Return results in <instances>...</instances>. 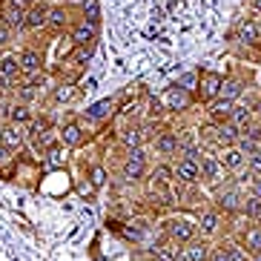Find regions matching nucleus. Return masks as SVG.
Masks as SVG:
<instances>
[{
    "mask_svg": "<svg viewBox=\"0 0 261 261\" xmlns=\"http://www.w3.org/2000/svg\"><path fill=\"white\" fill-rule=\"evenodd\" d=\"M35 121V112H32V107H26V103H12L9 107V123H17V126H29V123Z\"/></svg>",
    "mask_w": 261,
    "mask_h": 261,
    "instance_id": "nucleus-30",
    "label": "nucleus"
},
{
    "mask_svg": "<svg viewBox=\"0 0 261 261\" xmlns=\"http://www.w3.org/2000/svg\"><path fill=\"white\" fill-rule=\"evenodd\" d=\"M250 3H253V9H255V12L261 15V0H250Z\"/></svg>",
    "mask_w": 261,
    "mask_h": 261,
    "instance_id": "nucleus-49",
    "label": "nucleus"
},
{
    "mask_svg": "<svg viewBox=\"0 0 261 261\" xmlns=\"http://www.w3.org/2000/svg\"><path fill=\"white\" fill-rule=\"evenodd\" d=\"M224 227V215L218 210H201L198 213V221H195V232H198L204 241L207 238H215Z\"/></svg>",
    "mask_w": 261,
    "mask_h": 261,
    "instance_id": "nucleus-9",
    "label": "nucleus"
},
{
    "mask_svg": "<svg viewBox=\"0 0 261 261\" xmlns=\"http://www.w3.org/2000/svg\"><path fill=\"white\" fill-rule=\"evenodd\" d=\"M20 77V55L6 49V52H0V81L6 84V89H15V81Z\"/></svg>",
    "mask_w": 261,
    "mask_h": 261,
    "instance_id": "nucleus-11",
    "label": "nucleus"
},
{
    "mask_svg": "<svg viewBox=\"0 0 261 261\" xmlns=\"http://www.w3.org/2000/svg\"><path fill=\"white\" fill-rule=\"evenodd\" d=\"M149 261H155V258H149Z\"/></svg>",
    "mask_w": 261,
    "mask_h": 261,
    "instance_id": "nucleus-51",
    "label": "nucleus"
},
{
    "mask_svg": "<svg viewBox=\"0 0 261 261\" xmlns=\"http://www.w3.org/2000/svg\"><path fill=\"white\" fill-rule=\"evenodd\" d=\"M55 144H58V126H52L49 118H35L26 126V149H32L35 155H43Z\"/></svg>",
    "mask_w": 261,
    "mask_h": 261,
    "instance_id": "nucleus-1",
    "label": "nucleus"
},
{
    "mask_svg": "<svg viewBox=\"0 0 261 261\" xmlns=\"http://www.w3.org/2000/svg\"><path fill=\"white\" fill-rule=\"evenodd\" d=\"M84 138H86V129H84L81 121H66L61 129H58V141H61L63 146H69V149L72 146H81Z\"/></svg>",
    "mask_w": 261,
    "mask_h": 261,
    "instance_id": "nucleus-17",
    "label": "nucleus"
},
{
    "mask_svg": "<svg viewBox=\"0 0 261 261\" xmlns=\"http://www.w3.org/2000/svg\"><path fill=\"white\" fill-rule=\"evenodd\" d=\"M81 20H89V23L100 26V3L98 0H92V3H86V6L81 9Z\"/></svg>",
    "mask_w": 261,
    "mask_h": 261,
    "instance_id": "nucleus-39",
    "label": "nucleus"
},
{
    "mask_svg": "<svg viewBox=\"0 0 261 261\" xmlns=\"http://www.w3.org/2000/svg\"><path fill=\"white\" fill-rule=\"evenodd\" d=\"M0 17H3L0 23H6L9 29H26V9L15 6V0L0 9Z\"/></svg>",
    "mask_w": 261,
    "mask_h": 261,
    "instance_id": "nucleus-24",
    "label": "nucleus"
},
{
    "mask_svg": "<svg viewBox=\"0 0 261 261\" xmlns=\"http://www.w3.org/2000/svg\"><path fill=\"white\" fill-rule=\"evenodd\" d=\"M0 144L12 149V152H23L26 149V126H17V123H0Z\"/></svg>",
    "mask_w": 261,
    "mask_h": 261,
    "instance_id": "nucleus-10",
    "label": "nucleus"
},
{
    "mask_svg": "<svg viewBox=\"0 0 261 261\" xmlns=\"http://www.w3.org/2000/svg\"><path fill=\"white\" fill-rule=\"evenodd\" d=\"M49 6H66V0H49Z\"/></svg>",
    "mask_w": 261,
    "mask_h": 261,
    "instance_id": "nucleus-48",
    "label": "nucleus"
},
{
    "mask_svg": "<svg viewBox=\"0 0 261 261\" xmlns=\"http://www.w3.org/2000/svg\"><path fill=\"white\" fill-rule=\"evenodd\" d=\"M172 175H175L178 184H198L201 181V161L175 158V164H172Z\"/></svg>",
    "mask_w": 261,
    "mask_h": 261,
    "instance_id": "nucleus-12",
    "label": "nucleus"
},
{
    "mask_svg": "<svg viewBox=\"0 0 261 261\" xmlns=\"http://www.w3.org/2000/svg\"><path fill=\"white\" fill-rule=\"evenodd\" d=\"M230 123L236 126L238 132H247L255 123V112L247 107V103H244V107H238V103H236V109H232V115H230Z\"/></svg>",
    "mask_w": 261,
    "mask_h": 261,
    "instance_id": "nucleus-28",
    "label": "nucleus"
},
{
    "mask_svg": "<svg viewBox=\"0 0 261 261\" xmlns=\"http://www.w3.org/2000/svg\"><path fill=\"white\" fill-rule=\"evenodd\" d=\"M146 129L141 126V123H129V126H123L121 132H118V144L123 146V149H138V146L146 144Z\"/></svg>",
    "mask_w": 261,
    "mask_h": 261,
    "instance_id": "nucleus-16",
    "label": "nucleus"
},
{
    "mask_svg": "<svg viewBox=\"0 0 261 261\" xmlns=\"http://www.w3.org/2000/svg\"><path fill=\"white\" fill-rule=\"evenodd\" d=\"M12 40H15V29H9L6 23H0V52H6L12 46Z\"/></svg>",
    "mask_w": 261,
    "mask_h": 261,
    "instance_id": "nucleus-41",
    "label": "nucleus"
},
{
    "mask_svg": "<svg viewBox=\"0 0 261 261\" xmlns=\"http://www.w3.org/2000/svg\"><path fill=\"white\" fill-rule=\"evenodd\" d=\"M247 195H255V198H261V175H255L253 181H250V187H247Z\"/></svg>",
    "mask_w": 261,
    "mask_h": 261,
    "instance_id": "nucleus-45",
    "label": "nucleus"
},
{
    "mask_svg": "<svg viewBox=\"0 0 261 261\" xmlns=\"http://www.w3.org/2000/svg\"><path fill=\"white\" fill-rule=\"evenodd\" d=\"M250 109H253V112H255V118H261V95H258V98L253 100V103H250Z\"/></svg>",
    "mask_w": 261,
    "mask_h": 261,
    "instance_id": "nucleus-47",
    "label": "nucleus"
},
{
    "mask_svg": "<svg viewBox=\"0 0 261 261\" xmlns=\"http://www.w3.org/2000/svg\"><path fill=\"white\" fill-rule=\"evenodd\" d=\"M236 241L244 247L250 255H253V253H261V224H258V221H255V224H247L244 230L236 236Z\"/></svg>",
    "mask_w": 261,
    "mask_h": 261,
    "instance_id": "nucleus-18",
    "label": "nucleus"
},
{
    "mask_svg": "<svg viewBox=\"0 0 261 261\" xmlns=\"http://www.w3.org/2000/svg\"><path fill=\"white\" fill-rule=\"evenodd\" d=\"M236 38L241 40V43H247V46H258L261 43V26L255 23V20H241L236 29Z\"/></svg>",
    "mask_w": 261,
    "mask_h": 261,
    "instance_id": "nucleus-25",
    "label": "nucleus"
},
{
    "mask_svg": "<svg viewBox=\"0 0 261 261\" xmlns=\"http://www.w3.org/2000/svg\"><path fill=\"white\" fill-rule=\"evenodd\" d=\"M244 92H247V84L241 81V77H224L218 98H227V100H232V103H238V98H241Z\"/></svg>",
    "mask_w": 261,
    "mask_h": 261,
    "instance_id": "nucleus-29",
    "label": "nucleus"
},
{
    "mask_svg": "<svg viewBox=\"0 0 261 261\" xmlns=\"http://www.w3.org/2000/svg\"><path fill=\"white\" fill-rule=\"evenodd\" d=\"M98 23H89V20H75L69 29V40L75 43V46H89V43H95L98 40Z\"/></svg>",
    "mask_w": 261,
    "mask_h": 261,
    "instance_id": "nucleus-13",
    "label": "nucleus"
},
{
    "mask_svg": "<svg viewBox=\"0 0 261 261\" xmlns=\"http://www.w3.org/2000/svg\"><path fill=\"white\" fill-rule=\"evenodd\" d=\"M232 109H236V103H232V100H227V98L210 100V103H207L210 123H227V121H230V115H232Z\"/></svg>",
    "mask_w": 261,
    "mask_h": 261,
    "instance_id": "nucleus-21",
    "label": "nucleus"
},
{
    "mask_svg": "<svg viewBox=\"0 0 261 261\" xmlns=\"http://www.w3.org/2000/svg\"><path fill=\"white\" fill-rule=\"evenodd\" d=\"M123 238H129L135 244H149V232H152V224L146 221V218H132L121 227Z\"/></svg>",
    "mask_w": 261,
    "mask_h": 261,
    "instance_id": "nucleus-15",
    "label": "nucleus"
},
{
    "mask_svg": "<svg viewBox=\"0 0 261 261\" xmlns=\"http://www.w3.org/2000/svg\"><path fill=\"white\" fill-rule=\"evenodd\" d=\"M247 169H250L253 175H261V149H258V152H253L250 158H247Z\"/></svg>",
    "mask_w": 261,
    "mask_h": 261,
    "instance_id": "nucleus-43",
    "label": "nucleus"
},
{
    "mask_svg": "<svg viewBox=\"0 0 261 261\" xmlns=\"http://www.w3.org/2000/svg\"><path fill=\"white\" fill-rule=\"evenodd\" d=\"M146 172H149V164H146V149L144 146H138V149H126V158H123V167H121V178H126V181H141V178H146Z\"/></svg>",
    "mask_w": 261,
    "mask_h": 261,
    "instance_id": "nucleus-4",
    "label": "nucleus"
},
{
    "mask_svg": "<svg viewBox=\"0 0 261 261\" xmlns=\"http://www.w3.org/2000/svg\"><path fill=\"white\" fill-rule=\"evenodd\" d=\"M161 232L172 241V244H190L192 238H198V232H195V221H190V218H184V215H172V218H167V221L161 224Z\"/></svg>",
    "mask_w": 261,
    "mask_h": 261,
    "instance_id": "nucleus-3",
    "label": "nucleus"
},
{
    "mask_svg": "<svg viewBox=\"0 0 261 261\" xmlns=\"http://www.w3.org/2000/svg\"><path fill=\"white\" fill-rule=\"evenodd\" d=\"M250 261H261V253H253V255H250Z\"/></svg>",
    "mask_w": 261,
    "mask_h": 261,
    "instance_id": "nucleus-50",
    "label": "nucleus"
},
{
    "mask_svg": "<svg viewBox=\"0 0 261 261\" xmlns=\"http://www.w3.org/2000/svg\"><path fill=\"white\" fill-rule=\"evenodd\" d=\"M207 261H232L230 258V250H227V244H215V247H210V258Z\"/></svg>",
    "mask_w": 261,
    "mask_h": 261,
    "instance_id": "nucleus-40",
    "label": "nucleus"
},
{
    "mask_svg": "<svg viewBox=\"0 0 261 261\" xmlns=\"http://www.w3.org/2000/svg\"><path fill=\"white\" fill-rule=\"evenodd\" d=\"M66 149H69V146H63L61 141H58L55 146H49L46 152L40 155V161L46 164V167H52V169H63L66 164H69V152H66Z\"/></svg>",
    "mask_w": 261,
    "mask_h": 261,
    "instance_id": "nucleus-23",
    "label": "nucleus"
},
{
    "mask_svg": "<svg viewBox=\"0 0 261 261\" xmlns=\"http://www.w3.org/2000/svg\"><path fill=\"white\" fill-rule=\"evenodd\" d=\"M46 81H49L46 69H38V72H23V75H20V84H23V86H38V89H43V86H46Z\"/></svg>",
    "mask_w": 261,
    "mask_h": 261,
    "instance_id": "nucleus-36",
    "label": "nucleus"
},
{
    "mask_svg": "<svg viewBox=\"0 0 261 261\" xmlns=\"http://www.w3.org/2000/svg\"><path fill=\"white\" fill-rule=\"evenodd\" d=\"M198 77H201V72H198V69H190V72H184V75H178L175 84L181 86V89H187V92L195 95V89H198Z\"/></svg>",
    "mask_w": 261,
    "mask_h": 261,
    "instance_id": "nucleus-37",
    "label": "nucleus"
},
{
    "mask_svg": "<svg viewBox=\"0 0 261 261\" xmlns=\"http://www.w3.org/2000/svg\"><path fill=\"white\" fill-rule=\"evenodd\" d=\"M49 26V3H35L26 12V29L29 32H40Z\"/></svg>",
    "mask_w": 261,
    "mask_h": 261,
    "instance_id": "nucleus-22",
    "label": "nucleus"
},
{
    "mask_svg": "<svg viewBox=\"0 0 261 261\" xmlns=\"http://www.w3.org/2000/svg\"><path fill=\"white\" fill-rule=\"evenodd\" d=\"M221 84H224V75H218V72L213 69H204L198 77V89H195V100H201V103H210V100L218 98V92H221Z\"/></svg>",
    "mask_w": 261,
    "mask_h": 261,
    "instance_id": "nucleus-8",
    "label": "nucleus"
},
{
    "mask_svg": "<svg viewBox=\"0 0 261 261\" xmlns=\"http://www.w3.org/2000/svg\"><path fill=\"white\" fill-rule=\"evenodd\" d=\"M161 103H164L167 112H178V115H181V112H190V109L195 107V95L181 89L178 84H172V86H167V92L161 95Z\"/></svg>",
    "mask_w": 261,
    "mask_h": 261,
    "instance_id": "nucleus-5",
    "label": "nucleus"
},
{
    "mask_svg": "<svg viewBox=\"0 0 261 261\" xmlns=\"http://www.w3.org/2000/svg\"><path fill=\"white\" fill-rule=\"evenodd\" d=\"M236 146L247 155V158H250L253 152H258V149H261V141H255V138H250L247 132H241V135H238V141H236Z\"/></svg>",
    "mask_w": 261,
    "mask_h": 261,
    "instance_id": "nucleus-38",
    "label": "nucleus"
},
{
    "mask_svg": "<svg viewBox=\"0 0 261 261\" xmlns=\"http://www.w3.org/2000/svg\"><path fill=\"white\" fill-rule=\"evenodd\" d=\"M146 175H149V184H172V181H175V175H172V164H155Z\"/></svg>",
    "mask_w": 261,
    "mask_h": 261,
    "instance_id": "nucleus-31",
    "label": "nucleus"
},
{
    "mask_svg": "<svg viewBox=\"0 0 261 261\" xmlns=\"http://www.w3.org/2000/svg\"><path fill=\"white\" fill-rule=\"evenodd\" d=\"M38 69H43V55H40V49H35V46L20 49V75L23 72H38Z\"/></svg>",
    "mask_w": 261,
    "mask_h": 261,
    "instance_id": "nucleus-27",
    "label": "nucleus"
},
{
    "mask_svg": "<svg viewBox=\"0 0 261 261\" xmlns=\"http://www.w3.org/2000/svg\"><path fill=\"white\" fill-rule=\"evenodd\" d=\"M86 3H92V0H66V6H69V9H77V12H81Z\"/></svg>",
    "mask_w": 261,
    "mask_h": 261,
    "instance_id": "nucleus-46",
    "label": "nucleus"
},
{
    "mask_svg": "<svg viewBox=\"0 0 261 261\" xmlns=\"http://www.w3.org/2000/svg\"><path fill=\"white\" fill-rule=\"evenodd\" d=\"M238 135H241V132H238V129H236V126H232L230 121H227V123H215V135H213V144L218 146V149H221V146H236Z\"/></svg>",
    "mask_w": 261,
    "mask_h": 261,
    "instance_id": "nucleus-26",
    "label": "nucleus"
},
{
    "mask_svg": "<svg viewBox=\"0 0 261 261\" xmlns=\"http://www.w3.org/2000/svg\"><path fill=\"white\" fill-rule=\"evenodd\" d=\"M86 178L95 184V190H100V187H107L109 175H107V169H103V164H89L86 167Z\"/></svg>",
    "mask_w": 261,
    "mask_h": 261,
    "instance_id": "nucleus-35",
    "label": "nucleus"
},
{
    "mask_svg": "<svg viewBox=\"0 0 261 261\" xmlns=\"http://www.w3.org/2000/svg\"><path fill=\"white\" fill-rule=\"evenodd\" d=\"M75 95H77L75 81H61L58 86H52V100H55V103H69Z\"/></svg>",
    "mask_w": 261,
    "mask_h": 261,
    "instance_id": "nucleus-32",
    "label": "nucleus"
},
{
    "mask_svg": "<svg viewBox=\"0 0 261 261\" xmlns=\"http://www.w3.org/2000/svg\"><path fill=\"white\" fill-rule=\"evenodd\" d=\"M15 164V155H12V149H6V146L0 144V169L3 167H12Z\"/></svg>",
    "mask_w": 261,
    "mask_h": 261,
    "instance_id": "nucleus-44",
    "label": "nucleus"
},
{
    "mask_svg": "<svg viewBox=\"0 0 261 261\" xmlns=\"http://www.w3.org/2000/svg\"><path fill=\"white\" fill-rule=\"evenodd\" d=\"M118 100L115 98H103L98 100V103H92V107H86L84 112H81V123H92V126H98V123H107L109 118L118 112Z\"/></svg>",
    "mask_w": 261,
    "mask_h": 261,
    "instance_id": "nucleus-7",
    "label": "nucleus"
},
{
    "mask_svg": "<svg viewBox=\"0 0 261 261\" xmlns=\"http://www.w3.org/2000/svg\"><path fill=\"white\" fill-rule=\"evenodd\" d=\"M75 190H77V195H84V198H92L95 192H98V190H95V184L89 181V178H81V181L75 184Z\"/></svg>",
    "mask_w": 261,
    "mask_h": 261,
    "instance_id": "nucleus-42",
    "label": "nucleus"
},
{
    "mask_svg": "<svg viewBox=\"0 0 261 261\" xmlns=\"http://www.w3.org/2000/svg\"><path fill=\"white\" fill-rule=\"evenodd\" d=\"M215 158L224 164V167L230 169V175L232 172H238L241 167H247V155L238 149V146H221L218 152H215Z\"/></svg>",
    "mask_w": 261,
    "mask_h": 261,
    "instance_id": "nucleus-19",
    "label": "nucleus"
},
{
    "mask_svg": "<svg viewBox=\"0 0 261 261\" xmlns=\"http://www.w3.org/2000/svg\"><path fill=\"white\" fill-rule=\"evenodd\" d=\"M72 9L69 6H49V26L52 32H69L72 29Z\"/></svg>",
    "mask_w": 261,
    "mask_h": 261,
    "instance_id": "nucleus-20",
    "label": "nucleus"
},
{
    "mask_svg": "<svg viewBox=\"0 0 261 261\" xmlns=\"http://www.w3.org/2000/svg\"><path fill=\"white\" fill-rule=\"evenodd\" d=\"M40 95H43V89H38V86H23V84L15 86V100L17 103H26V107L40 100Z\"/></svg>",
    "mask_w": 261,
    "mask_h": 261,
    "instance_id": "nucleus-34",
    "label": "nucleus"
},
{
    "mask_svg": "<svg viewBox=\"0 0 261 261\" xmlns=\"http://www.w3.org/2000/svg\"><path fill=\"white\" fill-rule=\"evenodd\" d=\"M201 181H207L215 190V187H221V184L230 181V169L224 167L215 155H204V158H201Z\"/></svg>",
    "mask_w": 261,
    "mask_h": 261,
    "instance_id": "nucleus-6",
    "label": "nucleus"
},
{
    "mask_svg": "<svg viewBox=\"0 0 261 261\" xmlns=\"http://www.w3.org/2000/svg\"><path fill=\"white\" fill-rule=\"evenodd\" d=\"M152 149L161 155V158H175V155H178V132H175V129H161V132H155Z\"/></svg>",
    "mask_w": 261,
    "mask_h": 261,
    "instance_id": "nucleus-14",
    "label": "nucleus"
},
{
    "mask_svg": "<svg viewBox=\"0 0 261 261\" xmlns=\"http://www.w3.org/2000/svg\"><path fill=\"white\" fill-rule=\"evenodd\" d=\"M213 204L215 207L213 210H218L221 215H238L241 213V204H244V187H238L236 181H227V184H221V187H215V192H213Z\"/></svg>",
    "mask_w": 261,
    "mask_h": 261,
    "instance_id": "nucleus-2",
    "label": "nucleus"
},
{
    "mask_svg": "<svg viewBox=\"0 0 261 261\" xmlns=\"http://www.w3.org/2000/svg\"><path fill=\"white\" fill-rule=\"evenodd\" d=\"M184 250L190 255V261H207L210 258V244L204 238H192L190 244H184Z\"/></svg>",
    "mask_w": 261,
    "mask_h": 261,
    "instance_id": "nucleus-33",
    "label": "nucleus"
}]
</instances>
